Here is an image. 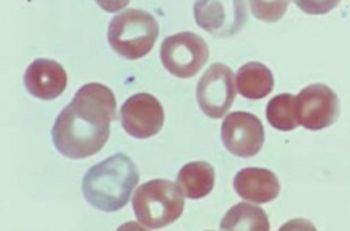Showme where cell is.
Instances as JSON below:
<instances>
[{
	"mask_svg": "<svg viewBox=\"0 0 350 231\" xmlns=\"http://www.w3.org/2000/svg\"><path fill=\"white\" fill-rule=\"evenodd\" d=\"M303 12L313 16L327 14L338 8L341 0H293Z\"/></svg>",
	"mask_w": 350,
	"mask_h": 231,
	"instance_id": "ac0fdd59",
	"label": "cell"
},
{
	"mask_svg": "<svg viewBox=\"0 0 350 231\" xmlns=\"http://www.w3.org/2000/svg\"><path fill=\"white\" fill-rule=\"evenodd\" d=\"M214 184L215 171L211 163L206 161H194L185 165L176 178V185L187 199H202L211 194Z\"/></svg>",
	"mask_w": 350,
	"mask_h": 231,
	"instance_id": "4fadbf2b",
	"label": "cell"
},
{
	"mask_svg": "<svg viewBox=\"0 0 350 231\" xmlns=\"http://www.w3.org/2000/svg\"><path fill=\"white\" fill-rule=\"evenodd\" d=\"M67 72L64 67L49 59L33 61L25 74L27 92L44 100L57 98L67 88Z\"/></svg>",
	"mask_w": 350,
	"mask_h": 231,
	"instance_id": "8fae6325",
	"label": "cell"
},
{
	"mask_svg": "<svg viewBox=\"0 0 350 231\" xmlns=\"http://www.w3.org/2000/svg\"><path fill=\"white\" fill-rule=\"evenodd\" d=\"M236 85L239 95L247 100H262L273 90L275 79L267 66L247 62L239 69Z\"/></svg>",
	"mask_w": 350,
	"mask_h": 231,
	"instance_id": "5bb4252c",
	"label": "cell"
},
{
	"mask_svg": "<svg viewBox=\"0 0 350 231\" xmlns=\"http://www.w3.org/2000/svg\"><path fill=\"white\" fill-rule=\"evenodd\" d=\"M116 120L113 92L103 84H85L56 118L53 141L64 157L84 159L104 148L110 136V123Z\"/></svg>",
	"mask_w": 350,
	"mask_h": 231,
	"instance_id": "6da1fadb",
	"label": "cell"
},
{
	"mask_svg": "<svg viewBox=\"0 0 350 231\" xmlns=\"http://www.w3.org/2000/svg\"><path fill=\"white\" fill-rule=\"evenodd\" d=\"M139 182V173L128 156L118 153L97 163L85 173L83 195L92 207L113 213L125 207Z\"/></svg>",
	"mask_w": 350,
	"mask_h": 231,
	"instance_id": "7a4b0ae2",
	"label": "cell"
},
{
	"mask_svg": "<svg viewBox=\"0 0 350 231\" xmlns=\"http://www.w3.org/2000/svg\"><path fill=\"white\" fill-rule=\"evenodd\" d=\"M196 24L214 38H230L247 24L245 0H196Z\"/></svg>",
	"mask_w": 350,
	"mask_h": 231,
	"instance_id": "8992f818",
	"label": "cell"
},
{
	"mask_svg": "<svg viewBox=\"0 0 350 231\" xmlns=\"http://www.w3.org/2000/svg\"><path fill=\"white\" fill-rule=\"evenodd\" d=\"M135 217L146 229H160L183 215V194L170 180H151L135 191L132 200Z\"/></svg>",
	"mask_w": 350,
	"mask_h": 231,
	"instance_id": "277c9868",
	"label": "cell"
},
{
	"mask_svg": "<svg viewBox=\"0 0 350 231\" xmlns=\"http://www.w3.org/2000/svg\"><path fill=\"white\" fill-rule=\"evenodd\" d=\"M267 122L279 131H292L298 128V116L295 96L282 94L275 96L267 107Z\"/></svg>",
	"mask_w": 350,
	"mask_h": 231,
	"instance_id": "2e32d148",
	"label": "cell"
},
{
	"mask_svg": "<svg viewBox=\"0 0 350 231\" xmlns=\"http://www.w3.org/2000/svg\"><path fill=\"white\" fill-rule=\"evenodd\" d=\"M96 3L109 13H116L128 6L130 0H96Z\"/></svg>",
	"mask_w": 350,
	"mask_h": 231,
	"instance_id": "d6986e66",
	"label": "cell"
},
{
	"mask_svg": "<svg viewBox=\"0 0 350 231\" xmlns=\"http://www.w3.org/2000/svg\"><path fill=\"white\" fill-rule=\"evenodd\" d=\"M234 72L228 66L214 64L203 74L196 88V98L204 115L219 120L227 115L235 100Z\"/></svg>",
	"mask_w": 350,
	"mask_h": 231,
	"instance_id": "52a82bcc",
	"label": "cell"
},
{
	"mask_svg": "<svg viewBox=\"0 0 350 231\" xmlns=\"http://www.w3.org/2000/svg\"><path fill=\"white\" fill-rule=\"evenodd\" d=\"M299 125L310 131L328 128L340 115V100L325 84H312L295 97Z\"/></svg>",
	"mask_w": 350,
	"mask_h": 231,
	"instance_id": "ba28073f",
	"label": "cell"
},
{
	"mask_svg": "<svg viewBox=\"0 0 350 231\" xmlns=\"http://www.w3.org/2000/svg\"><path fill=\"white\" fill-rule=\"evenodd\" d=\"M265 140L262 122L250 112H231L222 124V141L239 158L258 154Z\"/></svg>",
	"mask_w": 350,
	"mask_h": 231,
	"instance_id": "9c48e42d",
	"label": "cell"
},
{
	"mask_svg": "<svg viewBox=\"0 0 350 231\" xmlns=\"http://www.w3.org/2000/svg\"><path fill=\"white\" fill-rule=\"evenodd\" d=\"M221 230H270L267 213L262 208L241 202L231 208L221 222Z\"/></svg>",
	"mask_w": 350,
	"mask_h": 231,
	"instance_id": "9a60e30c",
	"label": "cell"
},
{
	"mask_svg": "<svg viewBox=\"0 0 350 231\" xmlns=\"http://www.w3.org/2000/svg\"><path fill=\"white\" fill-rule=\"evenodd\" d=\"M291 0H249L251 12L258 21L277 23L280 21L290 5Z\"/></svg>",
	"mask_w": 350,
	"mask_h": 231,
	"instance_id": "e0dca14e",
	"label": "cell"
},
{
	"mask_svg": "<svg viewBox=\"0 0 350 231\" xmlns=\"http://www.w3.org/2000/svg\"><path fill=\"white\" fill-rule=\"evenodd\" d=\"M124 130L138 139L155 136L163 128L165 113L159 100L145 92L131 96L120 109Z\"/></svg>",
	"mask_w": 350,
	"mask_h": 231,
	"instance_id": "30bf717a",
	"label": "cell"
},
{
	"mask_svg": "<svg viewBox=\"0 0 350 231\" xmlns=\"http://www.w3.org/2000/svg\"><path fill=\"white\" fill-rule=\"evenodd\" d=\"M234 187L239 196L254 204H267L277 199L280 191L279 180L265 168H244L236 174Z\"/></svg>",
	"mask_w": 350,
	"mask_h": 231,
	"instance_id": "7c38bea8",
	"label": "cell"
},
{
	"mask_svg": "<svg viewBox=\"0 0 350 231\" xmlns=\"http://www.w3.org/2000/svg\"><path fill=\"white\" fill-rule=\"evenodd\" d=\"M159 36V25L151 13L129 8L109 25L108 40L112 49L126 60H138L151 52Z\"/></svg>",
	"mask_w": 350,
	"mask_h": 231,
	"instance_id": "3957f363",
	"label": "cell"
},
{
	"mask_svg": "<svg viewBox=\"0 0 350 231\" xmlns=\"http://www.w3.org/2000/svg\"><path fill=\"white\" fill-rule=\"evenodd\" d=\"M160 57L172 75L189 79L207 64L209 49L207 42L196 33H178L165 39L160 48Z\"/></svg>",
	"mask_w": 350,
	"mask_h": 231,
	"instance_id": "5b68a950",
	"label": "cell"
}]
</instances>
